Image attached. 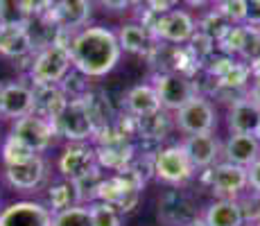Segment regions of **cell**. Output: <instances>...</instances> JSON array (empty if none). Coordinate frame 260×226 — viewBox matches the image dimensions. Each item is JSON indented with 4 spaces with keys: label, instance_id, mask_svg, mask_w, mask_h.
Here are the masks:
<instances>
[{
    "label": "cell",
    "instance_id": "28",
    "mask_svg": "<svg viewBox=\"0 0 260 226\" xmlns=\"http://www.w3.org/2000/svg\"><path fill=\"white\" fill-rule=\"evenodd\" d=\"M91 210V222L93 226H122V213L116 206L107 202H91L86 204Z\"/></svg>",
    "mask_w": 260,
    "mask_h": 226
},
{
    "label": "cell",
    "instance_id": "33",
    "mask_svg": "<svg viewBox=\"0 0 260 226\" xmlns=\"http://www.w3.org/2000/svg\"><path fill=\"white\" fill-rule=\"evenodd\" d=\"M217 9L231 25H244V0H224L217 5Z\"/></svg>",
    "mask_w": 260,
    "mask_h": 226
},
{
    "label": "cell",
    "instance_id": "12",
    "mask_svg": "<svg viewBox=\"0 0 260 226\" xmlns=\"http://www.w3.org/2000/svg\"><path fill=\"white\" fill-rule=\"evenodd\" d=\"M88 18H91V0H57L43 23H48L50 27L77 32L86 27Z\"/></svg>",
    "mask_w": 260,
    "mask_h": 226
},
{
    "label": "cell",
    "instance_id": "46",
    "mask_svg": "<svg viewBox=\"0 0 260 226\" xmlns=\"http://www.w3.org/2000/svg\"><path fill=\"white\" fill-rule=\"evenodd\" d=\"M0 86H3V84H0Z\"/></svg>",
    "mask_w": 260,
    "mask_h": 226
},
{
    "label": "cell",
    "instance_id": "7",
    "mask_svg": "<svg viewBox=\"0 0 260 226\" xmlns=\"http://www.w3.org/2000/svg\"><path fill=\"white\" fill-rule=\"evenodd\" d=\"M52 124L57 136H63L71 143H86V140H93L95 136L93 120L86 111L84 100H68V104L63 107V111L57 115V120Z\"/></svg>",
    "mask_w": 260,
    "mask_h": 226
},
{
    "label": "cell",
    "instance_id": "42",
    "mask_svg": "<svg viewBox=\"0 0 260 226\" xmlns=\"http://www.w3.org/2000/svg\"><path fill=\"white\" fill-rule=\"evenodd\" d=\"M183 226H208V224L204 222V217H194L192 222H188V224H183Z\"/></svg>",
    "mask_w": 260,
    "mask_h": 226
},
{
    "label": "cell",
    "instance_id": "27",
    "mask_svg": "<svg viewBox=\"0 0 260 226\" xmlns=\"http://www.w3.org/2000/svg\"><path fill=\"white\" fill-rule=\"evenodd\" d=\"M229 27H231V23L224 18V14L219 12V9H211V12H206L202 18H199V23H197L199 32L206 34L208 39H213L215 43H217L219 39L229 32Z\"/></svg>",
    "mask_w": 260,
    "mask_h": 226
},
{
    "label": "cell",
    "instance_id": "13",
    "mask_svg": "<svg viewBox=\"0 0 260 226\" xmlns=\"http://www.w3.org/2000/svg\"><path fill=\"white\" fill-rule=\"evenodd\" d=\"M0 226H52V213L39 202H14L0 210Z\"/></svg>",
    "mask_w": 260,
    "mask_h": 226
},
{
    "label": "cell",
    "instance_id": "20",
    "mask_svg": "<svg viewBox=\"0 0 260 226\" xmlns=\"http://www.w3.org/2000/svg\"><path fill=\"white\" fill-rule=\"evenodd\" d=\"M32 90H34V113L54 122L57 115L68 104V98L61 90V86L59 84H39V86H32Z\"/></svg>",
    "mask_w": 260,
    "mask_h": 226
},
{
    "label": "cell",
    "instance_id": "25",
    "mask_svg": "<svg viewBox=\"0 0 260 226\" xmlns=\"http://www.w3.org/2000/svg\"><path fill=\"white\" fill-rule=\"evenodd\" d=\"M136 132H138L136 138L145 140V143L158 145L170 134V118H168V113L161 109V111H156L152 115L136 118Z\"/></svg>",
    "mask_w": 260,
    "mask_h": 226
},
{
    "label": "cell",
    "instance_id": "11",
    "mask_svg": "<svg viewBox=\"0 0 260 226\" xmlns=\"http://www.w3.org/2000/svg\"><path fill=\"white\" fill-rule=\"evenodd\" d=\"M98 168V156H95V145L88 143H71L63 154L59 156V172L63 179L79 181L86 174L95 172Z\"/></svg>",
    "mask_w": 260,
    "mask_h": 226
},
{
    "label": "cell",
    "instance_id": "31",
    "mask_svg": "<svg viewBox=\"0 0 260 226\" xmlns=\"http://www.w3.org/2000/svg\"><path fill=\"white\" fill-rule=\"evenodd\" d=\"M59 86H61V90L66 93L68 100H82L84 95L91 90V86H88V77L75 68L68 70V75L59 82Z\"/></svg>",
    "mask_w": 260,
    "mask_h": 226
},
{
    "label": "cell",
    "instance_id": "37",
    "mask_svg": "<svg viewBox=\"0 0 260 226\" xmlns=\"http://www.w3.org/2000/svg\"><path fill=\"white\" fill-rule=\"evenodd\" d=\"M143 3H145V7L152 9V12L166 14V12H170V9H177L179 0H143Z\"/></svg>",
    "mask_w": 260,
    "mask_h": 226
},
{
    "label": "cell",
    "instance_id": "35",
    "mask_svg": "<svg viewBox=\"0 0 260 226\" xmlns=\"http://www.w3.org/2000/svg\"><path fill=\"white\" fill-rule=\"evenodd\" d=\"M244 25L260 27V0H244Z\"/></svg>",
    "mask_w": 260,
    "mask_h": 226
},
{
    "label": "cell",
    "instance_id": "2",
    "mask_svg": "<svg viewBox=\"0 0 260 226\" xmlns=\"http://www.w3.org/2000/svg\"><path fill=\"white\" fill-rule=\"evenodd\" d=\"M71 68H73V61H71L68 48L57 43H46L32 57L27 77L32 82V86H39V84H59Z\"/></svg>",
    "mask_w": 260,
    "mask_h": 226
},
{
    "label": "cell",
    "instance_id": "17",
    "mask_svg": "<svg viewBox=\"0 0 260 226\" xmlns=\"http://www.w3.org/2000/svg\"><path fill=\"white\" fill-rule=\"evenodd\" d=\"M34 37L29 25H0V54L7 59L32 57Z\"/></svg>",
    "mask_w": 260,
    "mask_h": 226
},
{
    "label": "cell",
    "instance_id": "19",
    "mask_svg": "<svg viewBox=\"0 0 260 226\" xmlns=\"http://www.w3.org/2000/svg\"><path fill=\"white\" fill-rule=\"evenodd\" d=\"M226 163L249 168L256 158H260V143L253 134H231L222 147Z\"/></svg>",
    "mask_w": 260,
    "mask_h": 226
},
{
    "label": "cell",
    "instance_id": "18",
    "mask_svg": "<svg viewBox=\"0 0 260 226\" xmlns=\"http://www.w3.org/2000/svg\"><path fill=\"white\" fill-rule=\"evenodd\" d=\"M120 50L129 54H138V57H154L158 48V41L143 27L141 23H127L116 32Z\"/></svg>",
    "mask_w": 260,
    "mask_h": 226
},
{
    "label": "cell",
    "instance_id": "45",
    "mask_svg": "<svg viewBox=\"0 0 260 226\" xmlns=\"http://www.w3.org/2000/svg\"><path fill=\"white\" fill-rule=\"evenodd\" d=\"M208 3H213V5H219V3H224V0H208Z\"/></svg>",
    "mask_w": 260,
    "mask_h": 226
},
{
    "label": "cell",
    "instance_id": "1",
    "mask_svg": "<svg viewBox=\"0 0 260 226\" xmlns=\"http://www.w3.org/2000/svg\"><path fill=\"white\" fill-rule=\"evenodd\" d=\"M68 52L73 68L84 73L88 79L107 77L122 57L116 32L102 25H88L77 29L71 39Z\"/></svg>",
    "mask_w": 260,
    "mask_h": 226
},
{
    "label": "cell",
    "instance_id": "40",
    "mask_svg": "<svg viewBox=\"0 0 260 226\" xmlns=\"http://www.w3.org/2000/svg\"><path fill=\"white\" fill-rule=\"evenodd\" d=\"M249 73H251V84H260V59L249 63Z\"/></svg>",
    "mask_w": 260,
    "mask_h": 226
},
{
    "label": "cell",
    "instance_id": "8",
    "mask_svg": "<svg viewBox=\"0 0 260 226\" xmlns=\"http://www.w3.org/2000/svg\"><path fill=\"white\" fill-rule=\"evenodd\" d=\"M9 134L21 140L25 147H29L34 154H43L46 149H50L54 145V136H57L54 124L37 113H29L25 118L14 120V127Z\"/></svg>",
    "mask_w": 260,
    "mask_h": 226
},
{
    "label": "cell",
    "instance_id": "26",
    "mask_svg": "<svg viewBox=\"0 0 260 226\" xmlns=\"http://www.w3.org/2000/svg\"><path fill=\"white\" fill-rule=\"evenodd\" d=\"M32 14H29L27 0H0V25H29Z\"/></svg>",
    "mask_w": 260,
    "mask_h": 226
},
{
    "label": "cell",
    "instance_id": "16",
    "mask_svg": "<svg viewBox=\"0 0 260 226\" xmlns=\"http://www.w3.org/2000/svg\"><path fill=\"white\" fill-rule=\"evenodd\" d=\"M183 152H186L188 160L192 163L194 170H206L215 165L219 152V140L215 138L213 134H192V136H186V140L181 143Z\"/></svg>",
    "mask_w": 260,
    "mask_h": 226
},
{
    "label": "cell",
    "instance_id": "39",
    "mask_svg": "<svg viewBox=\"0 0 260 226\" xmlns=\"http://www.w3.org/2000/svg\"><path fill=\"white\" fill-rule=\"evenodd\" d=\"M247 98L260 109V84H251V86L247 88Z\"/></svg>",
    "mask_w": 260,
    "mask_h": 226
},
{
    "label": "cell",
    "instance_id": "30",
    "mask_svg": "<svg viewBox=\"0 0 260 226\" xmlns=\"http://www.w3.org/2000/svg\"><path fill=\"white\" fill-rule=\"evenodd\" d=\"M29 156H34V152L29 147H25L21 140L14 138L12 134H9L7 138L3 140V145H0V158H3L5 165L23 163V160H27Z\"/></svg>",
    "mask_w": 260,
    "mask_h": 226
},
{
    "label": "cell",
    "instance_id": "22",
    "mask_svg": "<svg viewBox=\"0 0 260 226\" xmlns=\"http://www.w3.org/2000/svg\"><path fill=\"white\" fill-rule=\"evenodd\" d=\"M258 120H260V109L247 95L236 100V102H231L229 120H226L231 134H253L258 127Z\"/></svg>",
    "mask_w": 260,
    "mask_h": 226
},
{
    "label": "cell",
    "instance_id": "14",
    "mask_svg": "<svg viewBox=\"0 0 260 226\" xmlns=\"http://www.w3.org/2000/svg\"><path fill=\"white\" fill-rule=\"evenodd\" d=\"M46 179V160L41 154H34L23 163H14V165H5V181L12 188L29 192V190L39 188Z\"/></svg>",
    "mask_w": 260,
    "mask_h": 226
},
{
    "label": "cell",
    "instance_id": "32",
    "mask_svg": "<svg viewBox=\"0 0 260 226\" xmlns=\"http://www.w3.org/2000/svg\"><path fill=\"white\" fill-rule=\"evenodd\" d=\"M238 57L244 63H253L260 59V27L247 25V29H244V43Z\"/></svg>",
    "mask_w": 260,
    "mask_h": 226
},
{
    "label": "cell",
    "instance_id": "36",
    "mask_svg": "<svg viewBox=\"0 0 260 226\" xmlns=\"http://www.w3.org/2000/svg\"><path fill=\"white\" fill-rule=\"evenodd\" d=\"M247 181H249V188L256 195H260V158H256L247 168Z\"/></svg>",
    "mask_w": 260,
    "mask_h": 226
},
{
    "label": "cell",
    "instance_id": "4",
    "mask_svg": "<svg viewBox=\"0 0 260 226\" xmlns=\"http://www.w3.org/2000/svg\"><path fill=\"white\" fill-rule=\"evenodd\" d=\"M152 86L156 90L163 111H179L190 98H194L199 93L192 77H188L183 73H174V70L156 73Z\"/></svg>",
    "mask_w": 260,
    "mask_h": 226
},
{
    "label": "cell",
    "instance_id": "29",
    "mask_svg": "<svg viewBox=\"0 0 260 226\" xmlns=\"http://www.w3.org/2000/svg\"><path fill=\"white\" fill-rule=\"evenodd\" d=\"M52 226H93L88 206H73V208L52 213Z\"/></svg>",
    "mask_w": 260,
    "mask_h": 226
},
{
    "label": "cell",
    "instance_id": "5",
    "mask_svg": "<svg viewBox=\"0 0 260 226\" xmlns=\"http://www.w3.org/2000/svg\"><path fill=\"white\" fill-rule=\"evenodd\" d=\"M197 170L188 160L183 152L181 143L168 145V147H158L154 154V177L168 185H183L192 179Z\"/></svg>",
    "mask_w": 260,
    "mask_h": 226
},
{
    "label": "cell",
    "instance_id": "38",
    "mask_svg": "<svg viewBox=\"0 0 260 226\" xmlns=\"http://www.w3.org/2000/svg\"><path fill=\"white\" fill-rule=\"evenodd\" d=\"M104 9H111V12H124L127 7H132L134 0H98Z\"/></svg>",
    "mask_w": 260,
    "mask_h": 226
},
{
    "label": "cell",
    "instance_id": "23",
    "mask_svg": "<svg viewBox=\"0 0 260 226\" xmlns=\"http://www.w3.org/2000/svg\"><path fill=\"white\" fill-rule=\"evenodd\" d=\"M247 215L238 199H217L206 208L204 222L208 226H242Z\"/></svg>",
    "mask_w": 260,
    "mask_h": 226
},
{
    "label": "cell",
    "instance_id": "10",
    "mask_svg": "<svg viewBox=\"0 0 260 226\" xmlns=\"http://www.w3.org/2000/svg\"><path fill=\"white\" fill-rule=\"evenodd\" d=\"M197 215V204L181 185H174L158 199V219L168 226H183L192 222Z\"/></svg>",
    "mask_w": 260,
    "mask_h": 226
},
{
    "label": "cell",
    "instance_id": "3",
    "mask_svg": "<svg viewBox=\"0 0 260 226\" xmlns=\"http://www.w3.org/2000/svg\"><path fill=\"white\" fill-rule=\"evenodd\" d=\"M202 183L208 185L213 195H217L219 199H238L244 190L249 188L247 181V168L233 163H217L204 170Z\"/></svg>",
    "mask_w": 260,
    "mask_h": 226
},
{
    "label": "cell",
    "instance_id": "41",
    "mask_svg": "<svg viewBox=\"0 0 260 226\" xmlns=\"http://www.w3.org/2000/svg\"><path fill=\"white\" fill-rule=\"evenodd\" d=\"M183 3H186L188 7H202V5H206L208 0H183Z\"/></svg>",
    "mask_w": 260,
    "mask_h": 226
},
{
    "label": "cell",
    "instance_id": "34",
    "mask_svg": "<svg viewBox=\"0 0 260 226\" xmlns=\"http://www.w3.org/2000/svg\"><path fill=\"white\" fill-rule=\"evenodd\" d=\"M54 3L57 0H27L29 14H32V21H46L48 14L52 12Z\"/></svg>",
    "mask_w": 260,
    "mask_h": 226
},
{
    "label": "cell",
    "instance_id": "24",
    "mask_svg": "<svg viewBox=\"0 0 260 226\" xmlns=\"http://www.w3.org/2000/svg\"><path fill=\"white\" fill-rule=\"evenodd\" d=\"M48 210L50 213H59V210L73 208V206H82L77 183L71 179H59L48 188Z\"/></svg>",
    "mask_w": 260,
    "mask_h": 226
},
{
    "label": "cell",
    "instance_id": "44",
    "mask_svg": "<svg viewBox=\"0 0 260 226\" xmlns=\"http://www.w3.org/2000/svg\"><path fill=\"white\" fill-rule=\"evenodd\" d=\"M253 136H256L258 143H260V120H258V127H256V132H253Z\"/></svg>",
    "mask_w": 260,
    "mask_h": 226
},
{
    "label": "cell",
    "instance_id": "9",
    "mask_svg": "<svg viewBox=\"0 0 260 226\" xmlns=\"http://www.w3.org/2000/svg\"><path fill=\"white\" fill-rule=\"evenodd\" d=\"M197 32V23L183 9H170L166 14H158V21L152 29V37L158 43L186 45L192 34Z\"/></svg>",
    "mask_w": 260,
    "mask_h": 226
},
{
    "label": "cell",
    "instance_id": "15",
    "mask_svg": "<svg viewBox=\"0 0 260 226\" xmlns=\"http://www.w3.org/2000/svg\"><path fill=\"white\" fill-rule=\"evenodd\" d=\"M34 113V90L23 82H12L0 86V115L5 118H25Z\"/></svg>",
    "mask_w": 260,
    "mask_h": 226
},
{
    "label": "cell",
    "instance_id": "43",
    "mask_svg": "<svg viewBox=\"0 0 260 226\" xmlns=\"http://www.w3.org/2000/svg\"><path fill=\"white\" fill-rule=\"evenodd\" d=\"M253 224H256V226H260V206L256 208V213H253Z\"/></svg>",
    "mask_w": 260,
    "mask_h": 226
},
{
    "label": "cell",
    "instance_id": "21",
    "mask_svg": "<svg viewBox=\"0 0 260 226\" xmlns=\"http://www.w3.org/2000/svg\"><path fill=\"white\" fill-rule=\"evenodd\" d=\"M124 109L134 118H143V115L161 111V102H158V95L152 84H136L124 95Z\"/></svg>",
    "mask_w": 260,
    "mask_h": 226
},
{
    "label": "cell",
    "instance_id": "6",
    "mask_svg": "<svg viewBox=\"0 0 260 226\" xmlns=\"http://www.w3.org/2000/svg\"><path fill=\"white\" fill-rule=\"evenodd\" d=\"M174 124L181 129L186 136L192 134H213L217 127V111L213 102L204 95H194L183 104L179 111H174Z\"/></svg>",
    "mask_w": 260,
    "mask_h": 226
}]
</instances>
